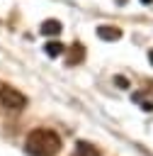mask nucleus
<instances>
[{
	"label": "nucleus",
	"mask_w": 153,
	"mask_h": 156,
	"mask_svg": "<svg viewBox=\"0 0 153 156\" xmlns=\"http://www.w3.org/2000/svg\"><path fill=\"white\" fill-rule=\"evenodd\" d=\"M61 149V136L53 129H32L27 134V151L32 156H56Z\"/></svg>",
	"instance_id": "nucleus-1"
},
{
	"label": "nucleus",
	"mask_w": 153,
	"mask_h": 156,
	"mask_svg": "<svg viewBox=\"0 0 153 156\" xmlns=\"http://www.w3.org/2000/svg\"><path fill=\"white\" fill-rule=\"evenodd\" d=\"M0 105L7 107V110H22L27 105V98L17 88H12L7 83H0Z\"/></svg>",
	"instance_id": "nucleus-2"
},
{
	"label": "nucleus",
	"mask_w": 153,
	"mask_h": 156,
	"mask_svg": "<svg viewBox=\"0 0 153 156\" xmlns=\"http://www.w3.org/2000/svg\"><path fill=\"white\" fill-rule=\"evenodd\" d=\"M97 37L104 39V41H117V39L121 37V32H119L117 27H107V24H102V27H97Z\"/></svg>",
	"instance_id": "nucleus-3"
},
{
	"label": "nucleus",
	"mask_w": 153,
	"mask_h": 156,
	"mask_svg": "<svg viewBox=\"0 0 153 156\" xmlns=\"http://www.w3.org/2000/svg\"><path fill=\"white\" fill-rule=\"evenodd\" d=\"M73 156H100V151L90 141H78L75 149H73Z\"/></svg>",
	"instance_id": "nucleus-4"
},
{
	"label": "nucleus",
	"mask_w": 153,
	"mask_h": 156,
	"mask_svg": "<svg viewBox=\"0 0 153 156\" xmlns=\"http://www.w3.org/2000/svg\"><path fill=\"white\" fill-rule=\"evenodd\" d=\"M39 32H41L44 37H56V34H61V22H58V20H46V22L39 27Z\"/></svg>",
	"instance_id": "nucleus-5"
},
{
	"label": "nucleus",
	"mask_w": 153,
	"mask_h": 156,
	"mask_svg": "<svg viewBox=\"0 0 153 156\" xmlns=\"http://www.w3.org/2000/svg\"><path fill=\"white\" fill-rule=\"evenodd\" d=\"M83 56H85V49H83V44H73V46H70V51H68V66H75V63H80V61H83Z\"/></svg>",
	"instance_id": "nucleus-6"
},
{
	"label": "nucleus",
	"mask_w": 153,
	"mask_h": 156,
	"mask_svg": "<svg viewBox=\"0 0 153 156\" xmlns=\"http://www.w3.org/2000/svg\"><path fill=\"white\" fill-rule=\"evenodd\" d=\"M44 49H46V54H49V56H61V54L66 51V46H63L61 41H56V39H53V41H46V46H44Z\"/></svg>",
	"instance_id": "nucleus-7"
},
{
	"label": "nucleus",
	"mask_w": 153,
	"mask_h": 156,
	"mask_svg": "<svg viewBox=\"0 0 153 156\" xmlns=\"http://www.w3.org/2000/svg\"><path fill=\"white\" fill-rule=\"evenodd\" d=\"M114 80H117V85H119V88H126V78H121V76H117Z\"/></svg>",
	"instance_id": "nucleus-8"
},
{
	"label": "nucleus",
	"mask_w": 153,
	"mask_h": 156,
	"mask_svg": "<svg viewBox=\"0 0 153 156\" xmlns=\"http://www.w3.org/2000/svg\"><path fill=\"white\" fill-rule=\"evenodd\" d=\"M141 2H143V5H151V2H153V0H141Z\"/></svg>",
	"instance_id": "nucleus-9"
},
{
	"label": "nucleus",
	"mask_w": 153,
	"mask_h": 156,
	"mask_svg": "<svg viewBox=\"0 0 153 156\" xmlns=\"http://www.w3.org/2000/svg\"><path fill=\"white\" fill-rule=\"evenodd\" d=\"M148 58H151V63H153V49H151V54H148Z\"/></svg>",
	"instance_id": "nucleus-10"
}]
</instances>
